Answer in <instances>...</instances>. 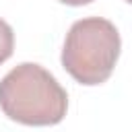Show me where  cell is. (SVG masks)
Returning a JSON list of instances; mask_svg holds the SVG:
<instances>
[{
  "label": "cell",
  "mask_w": 132,
  "mask_h": 132,
  "mask_svg": "<svg viewBox=\"0 0 132 132\" xmlns=\"http://www.w3.org/2000/svg\"><path fill=\"white\" fill-rule=\"evenodd\" d=\"M0 109L25 126H56L68 111V95L43 66L23 62L0 80Z\"/></svg>",
  "instance_id": "cell-1"
},
{
  "label": "cell",
  "mask_w": 132,
  "mask_h": 132,
  "mask_svg": "<svg viewBox=\"0 0 132 132\" xmlns=\"http://www.w3.org/2000/svg\"><path fill=\"white\" fill-rule=\"evenodd\" d=\"M120 50V31L111 21L101 16L78 19L66 33L62 66L76 82L95 87L111 76Z\"/></svg>",
  "instance_id": "cell-2"
},
{
  "label": "cell",
  "mask_w": 132,
  "mask_h": 132,
  "mask_svg": "<svg viewBox=\"0 0 132 132\" xmlns=\"http://www.w3.org/2000/svg\"><path fill=\"white\" fill-rule=\"evenodd\" d=\"M12 50H14V33H12V27L4 19H0V64H4L12 56Z\"/></svg>",
  "instance_id": "cell-3"
},
{
  "label": "cell",
  "mask_w": 132,
  "mask_h": 132,
  "mask_svg": "<svg viewBox=\"0 0 132 132\" xmlns=\"http://www.w3.org/2000/svg\"><path fill=\"white\" fill-rule=\"evenodd\" d=\"M58 2L68 4V6H82V4H89V2H93V0H58Z\"/></svg>",
  "instance_id": "cell-4"
},
{
  "label": "cell",
  "mask_w": 132,
  "mask_h": 132,
  "mask_svg": "<svg viewBox=\"0 0 132 132\" xmlns=\"http://www.w3.org/2000/svg\"><path fill=\"white\" fill-rule=\"evenodd\" d=\"M126 2H130V0H126Z\"/></svg>",
  "instance_id": "cell-5"
}]
</instances>
